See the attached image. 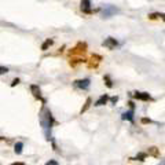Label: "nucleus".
<instances>
[{
  "label": "nucleus",
  "mask_w": 165,
  "mask_h": 165,
  "mask_svg": "<svg viewBox=\"0 0 165 165\" xmlns=\"http://www.w3.org/2000/svg\"><path fill=\"white\" fill-rule=\"evenodd\" d=\"M102 44H103V47H107L109 50H114L117 46H119V41H117L116 39H113V37H107Z\"/></svg>",
  "instance_id": "nucleus-4"
},
{
  "label": "nucleus",
  "mask_w": 165,
  "mask_h": 165,
  "mask_svg": "<svg viewBox=\"0 0 165 165\" xmlns=\"http://www.w3.org/2000/svg\"><path fill=\"white\" fill-rule=\"evenodd\" d=\"M11 165H25L23 163H14V164H11Z\"/></svg>",
  "instance_id": "nucleus-21"
},
{
  "label": "nucleus",
  "mask_w": 165,
  "mask_h": 165,
  "mask_svg": "<svg viewBox=\"0 0 165 165\" xmlns=\"http://www.w3.org/2000/svg\"><path fill=\"white\" fill-rule=\"evenodd\" d=\"M161 18H163V19L165 21V14H161Z\"/></svg>",
  "instance_id": "nucleus-22"
},
{
  "label": "nucleus",
  "mask_w": 165,
  "mask_h": 165,
  "mask_svg": "<svg viewBox=\"0 0 165 165\" xmlns=\"http://www.w3.org/2000/svg\"><path fill=\"white\" fill-rule=\"evenodd\" d=\"M30 91H32V94H33V96H34V98L41 99V92H40V88H39V85H36V84H32V85H30Z\"/></svg>",
  "instance_id": "nucleus-7"
},
{
  "label": "nucleus",
  "mask_w": 165,
  "mask_h": 165,
  "mask_svg": "<svg viewBox=\"0 0 165 165\" xmlns=\"http://www.w3.org/2000/svg\"><path fill=\"white\" fill-rule=\"evenodd\" d=\"M41 125H43L44 131H46V135L48 136V129H51L52 127V114L48 109H43L41 111Z\"/></svg>",
  "instance_id": "nucleus-1"
},
{
  "label": "nucleus",
  "mask_w": 165,
  "mask_h": 165,
  "mask_svg": "<svg viewBox=\"0 0 165 165\" xmlns=\"http://www.w3.org/2000/svg\"><path fill=\"white\" fill-rule=\"evenodd\" d=\"M147 154L151 155V157L158 158L160 157V150H158L155 146H151V147H149V150H147Z\"/></svg>",
  "instance_id": "nucleus-8"
},
{
  "label": "nucleus",
  "mask_w": 165,
  "mask_h": 165,
  "mask_svg": "<svg viewBox=\"0 0 165 165\" xmlns=\"http://www.w3.org/2000/svg\"><path fill=\"white\" fill-rule=\"evenodd\" d=\"M142 123L143 124H147V123H151V121H150L149 119H142Z\"/></svg>",
  "instance_id": "nucleus-19"
},
{
  "label": "nucleus",
  "mask_w": 165,
  "mask_h": 165,
  "mask_svg": "<svg viewBox=\"0 0 165 165\" xmlns=\"http://www.w3.org/2000/svg\"><path fill=\"white\" fill-rule=\"evenodd\" d=\"M146 155H147V153H139V154L136 155V160H139V161H144Z\"/></svg>",
  "instance_id": "nucleus-14"
},
{
  "label": "nucleus",
  "mask_w": 165,
  "mask_h": 165,
  "mask_svg": "<svg viewBox=\"0 0 165 165\" xmlns=\"http://www.w3.org/2000/svg\"><path fill=\"white\" fill-rule=\"evenodd\" d=\"M117 11H119V10H117L114 6H110V4L105 6V7L102 8V17H103V18H109V17H111L113 14H116Z\"/></svg>",
  "instance_id": "nucleus-2"
},
{
  "label": "nucleus",
  "mask_w": 165,
  "mask_h": 165,
  "mask_svg": "<svg viewBox=\"0 0 165 165\" xmlns=\"http://www.w3.org/2000/svg\"><path fill=\"white\" fill-rule=\"evenodd\" d=\"M90 105H91V98H87V101H85L84 107L81 109V114L84 113V111H87V110H88V107H90Z\"/></svg>",
  "instance_id": "nucleus-13"
},
{
  "label": "nucleus",
  "mask_w": 165,
  "mask_h": 165,
  "mask_svg": "<svg viewBox=\"0 0 165 165\" xmlns=\"http://www.w3.org/2000/svg\"><path fill=\"white\" fill-rule=\"evenodd\" d=\"M158 165H165V161H164V163H161V164H158Z\"/></svg>",
  "instance_id": "nucleus-23"
},
{
  "label": "nucleus",
  "mask_w": 165,
  "mask_h": 165,
  "mask_svg": "<svg viewBox=\"0 0 165 165\" xmlns=\"http://www.w3.org/2000/svg\"><path fill=\"white\" fill-rule=\"evenodd\" d=\"M134 98L139 99V101H150L151 96H150V94H147V92H139V91H136V92H134Z\"/></svg>",
  "instance_id": "nucleus-5"
},
{
  "label": "nucleus",
  "mask_w": 165,
  "mask_h": 165,
  "mask_svg": "<svg viewBox=\"0 0 165 165\" xmlns=\"http://www.w3.org/2000/svg\"><path fill=\"white\" fill-rule=\"evenodd\" d=\"M46 165H59V164H58L55 160H50V161H48V163H47Z\"/></svg>",
  "instance_id": "nucleus-16"
},
{
  "label": "nucleus",
  "mask_w": 165,
  "mask_h": 165,
  "mask_svg": "<svg viewBox=\"0 0 165 165\" xmlns=\"http://www.w3.org/2000/svg\"><path fill=\"white\" fill-rule=\"evenodd\" d=\"M52 43H54V40H52V39H47L43 43V46H41V50H43V51H46V50L50 46H52Z\"/></svg>",
  "instance_id": "nucleus-11"
},
{
  "label": "nucleus",
  "mask_w": 165,
  "mask_h": 165,
  "mask_svg": "<svg viewBox=\"0 0 165 165\" xmlns=\"http://www.w3.org/2000/svg\"><path fill=\"white\" fill-rule=\"evenodd\" d=\"M22 147H23V143H22V142L15 143V147H14V151H15L17 154H21V153H22Z\"/></svg>",
  "instance_id": "nucleus-12"
},
{
  "label": "nucleus",
  "mask_w": 165,
  "mask_h": 165,
  "mask_svg": "<svg viewBox=\"0 0 165 165\" xmlns=\"http://www.w3.org/2000/svg\"><path fill=\"white\" fill-rule=\"evenodd\" d=\"M117 99H119V98H117V96H114V98H111V102L116 103V102H117Z\"/></svg>",
  "instance_id": "nucleus-20"
},
{
  "label": "nucleus",
  "mask_w": 165,
  "mask_h": 165,
  "mask_svg": "<svg viewBox=\"0 0 165 165\" xmlns=\"http://www.w3.org/2000/svg\"><path fill=\"white\" fill-rule=\"evenodd\" d=\"M105 81H106V85H107L109 88L113 87V82H111V80H110V77H109V76H105Z\"/></svg>",
  "instance_id": "nucleus-15"
},
{
  "label": "nucleus",
  "mask_w": 165,
  "mask_h": 165,
  "mask_svg": "<svg viewBox=\"0 0 165 165\" xmlns=\"http://www.w3.org/2000/svg\"><path fill=\"white\" fill-rule=\"evenodd\" d=\"M91 85L90 78H82V80H76L74 81V87L80 88V90H88Z\"/></svg>",
  "instance_id": "nucleus-3"
},
{
  "label": "nucleus",
  "mask_w": 165,
  "mask_h": 165,
  "mask_svg": "<svg viewBox=\"0 0 165 165\" xmlns=\"http://www.w3.org/2000/svg\"><path fill=\"white\" fill-rule=\"evenodd\" d=\"M18 82H19V80H18V78H15V80H14L13 82H11V87H14V85H17V84H18Z\"/></svg>",
  "instance_id": "nucleus-18"
},
{
  "label": "nucleus",
  "mask_w": 165,
  "mask_h": 165,
  "mask_svg": "<svg viewBox=\"0 0 165 165\" xmlns=\"http://www.w3.org/2000/svg\"><path fill=\"white\" fill-rule=\"evenodd\" d=\"M0 70H2V72H0V73H2V74H4V73H7V72H8V67L2 66V67H0Z\"/></svg>",
  "instance_id": "nucleus-17"
},
{
  "label": "nucleus",
  "mask_w": 165,
  "mask_h": 165,
  "mask_svg": "<svg viewBox=\"0 0 165 165\" xmlns=\"http://www.w3.org/2000/svg\"><path fill=\"white\" fill-rule=\"evenodd\" d=\"M107 101H109V96L105 94V95H102L101 98L95 102V106H103V105H106V103H107Z\"/></svg>",
  "instance_id": "nucleus-10"
},
{
  "label": "nucleus",
  "mask_w": 165,
  "mask_h": 165,
  "mask_svg": "<svg viewBox=\"0 0 165 165\" xmlns=\"http://www.w3.org/2000/svg\"><path fill=\"white\" fill-rule=\"evenodd\" d=\"M123 120H128V121H134V109H131L129 111H125V113H123Z\"/></svg>",
  "instance_id": "nucleus-9"
},
{
  "label": "nucleus",
  "mask_w": 165,
  "mask_h": 165,
  "mask_svg": "<svg viewBox=\"0 0 165 165\" xmlns=\"http://www.w3.org/2000/svg\"><path fill=\"white\" fill-rule=\"evenodd\" d=\"M80 7H81L82 13H87V14L92 13V10H91V0H82L81 4H80Z\"/></svg>",
  "instance_id": "nucleus-6"
}]
</instances>
